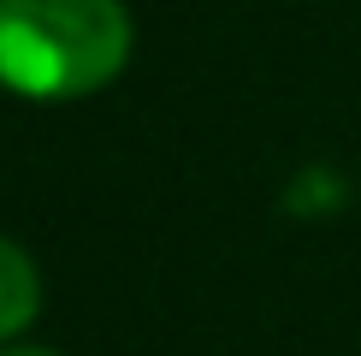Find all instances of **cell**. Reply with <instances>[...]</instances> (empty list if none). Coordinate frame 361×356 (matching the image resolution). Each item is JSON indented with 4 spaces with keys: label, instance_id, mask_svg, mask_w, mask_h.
Returning <instances> with one entry per match:
<instances>
[{
    "label": "cell",
    "instance_id": "6da1fadb",
    "mask_svg": "<svg viewBox=\"0 0 361 356\" xmlns=\"http://www.w3.org/2000/svg\"><path fill=\"white\" fill-rule=\"evenodd\" d=\"M130 18L118 0H0V83L36 101L89 95L118 78Z\"/></svg>",
    "mask_w": 361,
    "mask_h": 356
},
{
    "label": "cell",
    "instance_id": "7a4b0ae2",
    "mask_svg": "<svg viewBox=\"0 0 361 356\" xmlns=\"http://www.w3.org/2000/svg\"><path fill=\"white\" fill-rule=\"evenodd\" d=\"M36 303H42V285H36V267L18 244L0 237V338L24 333L36 321Z\"/></svg>",
    "mask_w": 361,
    "mask_h": 356
},
{
    "label": "cell",
    "instance_id": "3957f363",
    "mask_svg": "<svg viewBox=\"0 0 361 356\" xmlns=\"http://www.w3.org/2000/svg\"><path fill=\"white\" fill-rule=\"evenodd\" d=\"M0 356H48V350H24V345H12V350H0Z\"/></svg>",
    "mask_w": 361,
    "mask_h": 356
}]
</instances>
